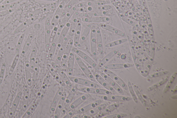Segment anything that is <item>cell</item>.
<instances>
[{
  "label": "cell",
  "mask_w": 177,
  "mask_h": 118,
  "mask_svg": "<svg viewBox=\"0 0 177 118\" xmlns=\"http://www.w3.org/2000/svg\"><path fill=\"white\" fill-rule=\"evenodd\" d=\"M72 51L75 53V54H77L80 57L84 60L85 62H86L89 65L92 67L95 70L97 71L100 70V68L99 67L98 65L97 64L96 62L92 58H91L90 56L87 55L85 53L82 51L80 50L75 47H73L72 48Z\"/></svg>",
  "instance_id": "6da1fadb"
},
{
  "label": "cell",
  "mask_w": 177,
  "mask_h": 118,
  "mask_svg": "<svg viewBox=\"0 0 177 118\" xmlns=\"http://www.w3.org/2000/svg\"><path fill=\"white\" fill-rule=\"evenodd\" d=\"M76 89L80 92L86 94L98 95H109L112 94V92L107 90L103 89L100 88L83 87L77 88Z\"/></svg>",
  "instance_id": "7a4b0ae2"
},
{
  "label": "cell",
  "mask_w": 177,
  "mask_h": 118,
  "mask_svg": "<svg viewBox=\"0 0 177 118\" xmlns=\"http://www.w3.org/2000/svg\"><path fill=\"white\" fill-rule=\"evenodd\" d=\"M75 60L77 64L80 68L82 72L84 73L85 76L88 78L89 79L92 81V82L97 83V82L93 76L92 73L91 72L90 69L87 67V66L83 62L82 59L76 54H75Z\"/></svg>",
  "instance_id": "3957f363"
},
{
  "label": "cell",
  "mask_w": 177,
  "mask_h": 118,
  "mask_svg": "<svg viewBox=\"0 0 177 118\" xmlns=\"http://www.w3.org/2000/svg\"><path fill=\"white\" fill-rule=\"evenodd\" d=\"M51 21L50 17H48L46 19L45 26L44 44L46 51L48 53L50 46V37L51 35V29L50 27Z\"/></svg>",
  "instance_id": "277c9868"
},
{
  "label": "cell",
  "mask_w": 177,
  "mask_h": 118,
  "mask_svg": "<svg viewBox=\"0 0 177 118\" xmlns=\"http://www.w3.org/2000/svg\"><path fill=\"white\" fill-rule=\"evenodd\" d=\"M70 79L73 83L85 86L86 87L100 88V87L99 84L91 80H89L77 77H70Z\"/></svg>",
  "instance_id": "5b68a950"
},
{
  "label": "cell",
  "mask_w": 177,
  "mask_h": 118,
  "mask_svg": "<svg viewBox=\"0 0 177 118\" xmlns=\"http://www.w3.org/2000/svg\"><path fill=\"white\" fill-rule=\"evenodd\" d=\"M90 46L91 54L96 57L97 54V48L96 36V27L95 25L91 26L90 31Z\"/></svg>",
  "instance_id": "8992f818"
},
{
  "label": "cell",
  "mask_w": 177,
  "mask_h": 118,
  "mask_svg": "<svg viewBox=\"0 0 177 118\" xmlns=\"http://www.w3.org/2000/svg\"><path fill=\"white\" fill-rule=\"evenodd\" d=\"M101 99L104 101L113 102H124L132 100L131 97L128 96H117L112 95H98Z\"/></svg>",
  "instance_id": "52a82bcc"
},
{
  "label": "cell",
  "mask_w": 177,
  "mask_h": 118,
  "mask_svg": "<svg viewBox=\"0 0 177 118\" xmlns=\"http://www.w3.org/2000/svg\"><path fill=\"white\" fill-rule=\"evenodd\" d=\"M75 13L78 14L77 12ZM79 16L82 18L90 17H93L108 16L112 14V9L109 10L101 11H92L88 12L80 13ZM79 15V14H78Z\"/></svg>",
  "instance_id": "ba28073f"
},
{
  "label": "cell",
  "mask_w": 177,
  "mask_h": 118,
  "mask_svg": "<svg viewBox=\"0 0 177 118\" xmlns=\"http://www.w3.org/2000/svg\"><path fill=\"white\" fill-rule=\"evenodd\" d=\"M101 69H102L103 72L104 73H105L107 75L110 77L111 78H112L123 89L126 90L128 89V87L127 84H126L125 82L123 81V80L122 79L119 77L116 74H114V72L111 71L110 70L106 69L104 68H102Z\"/></svg>",
  "instance_id": "9c48e42d"
},
{
  "label": "cell",
  "mask_w": 177,
  "mask_h": 118,
  "mask_svg": "<svg viewBox=\"0 0 177 118\" xmlns=\"http://www.w3.org/2000/svg\"><path fill=\"white\" fill-rule=\"evenodd\" d=\"M65 6V3L64 1H62L58 6L50 22V27L52 30L59 22Z\"/></svg>",
  "instance_id": "30bf717a"
},
{
  "label": "cell",
  "mask_w": 177,
  "mask_h": 118,
  "mask_svg": "<svg viewBox=\"0 0 177 118\" xmlns=\"http://www.w3.org/2000/svg\"><path fill=\"white\" fill-rule=\"evenodd\" d=\"M73 45V38L70 39L61 60V65L62 67L65 68L67 66L68 59L72 51Z\"/></svg>",
  "instance_id": "8fae6325"
},
{
  "label": "cell",
  "mask_w": 177,
  "mask_h": 118,
  "mask_svg": "<svg viewBox=\"0 0 177 118\" xmlns=\"http://www.w3.org/2000/svg\"><path fill=\"white\" fill-rule=\"evenodd\" d=\"M97 72L99 74H100L112 87L114 89H115L119 93L122 94L123 93V90L122 89V88L120 87V86L114 80H113L112 78H111L110 77L107 75L105 73H104V72L100 71V70L97 71Z\"/></svg>",
  "instance_id": "7c38bea8"
},
{
  "label": "cell",
  "mask_w": 177,
  "mask_h": 118,
  "mask_svg": "<svg viewBox=\"0 0 177 118\" xmlns=\"http://www.w3.org/2000/svg\"><path fill=\"white\" fill-rule=\"evenodd\" d=\"M67 96V93L63 91L60 101L58 103L57 107L54 111L53 115L54 118H59L61 117L62 111L65 104L66 96Z\"/></svg>",
  "instance_id": "4fadbf2b"
},
{
  "label": "cell",
  "mask_w": 177,
  "mask_h": 118,
  "mask_svg": "<svg viewBox=\"0 0 177 118\" xmlns=\"http://www.w3.org/2000/svg\"><path fill=\"white\" fill-rule=\"evenodd\" d=\"M71 25V21H69V22L66 24L65 26H64L63 29L61 31V33L60 35L59 40L57 46H56V52L58 53V51L59 50L60 47L63 43L64 40L66 36L68 35V33L69 32L70 26Z\"/></svg>",
  "instance_id": "5bb4252c"
},
{
  "label": "cell",
  "mask_w": 177,
  "mask_h": 118,
  "mask_svg": "<svg viewBox=\"0 0 177 118\" xmlns=\"http://www.w3.org/2000/svg\"><path fill=\"white\" fill-rule=\"evenodd\" d=\"M76 88H72L68 95L66 96L65 104H64L61 115L65 114L67 112L68 109L71 104L76 93Z\"/></svg>",
  "instance_id": "9a60e30c"
},
{
  "label": "cell",
  "mask_w": 177,
  "mask_h": 118,
  "mask_svg": "<svg viewBox=\"0 0 177 118\" xmlns=\"http://www.w3.org/2000/svg\"><path fill=\"white\" fill-rule=\"evenodd\" d=\"M82 20L85 22L90 23H102L110 21V17L108 16L82 18Z\"/></svg>",
  "instance_id": "2e32d148"
},
{
  "label": "cell",
  "mask_w": 177,
  "mask_h": 118,
  "mask_svg": "<svg viewBox=\"0 0 177 118\" xmlns=\"http://www.w3.org/2000/svg\"><path fill=\"white\" fill-rule=\"evenodd\" d=\"M92 74L97 82H98L103 87H104L107 90H109V91L112 92H114V93L115 92V90L112 87L100 74H99L98 73L93 72Z\"/></svg>",
  "instance_id": "e0dca14e"
},
{
  "label": "cell",
  "mask_w": 177,
  "mask_h": 118,
  "mask_svg": "<svg viewBox=\"0 0 177 118\" xmlns=\"http://www.w3.org/2000/svg\"><path fill=\"white\" fill-rule=\"evenodd\" d=\"M82 20L81 18H77V23L74 35L73 45L77 48L79 44V41L81 36Z\"/></svg>",
  "instance_id": "ac0fdd59"
},
{
  "label": "cell",
  "mask_w": 177,
  "mask_h": 118,
  "mask_svg": "<svg viewBox=\"0 0 177 118\" xmlns=\"http://www.w3.org/2000/svg\"><path fill=\"white\" fill-rule=\"evenodd\" d=\"M90 94L86 93L78 98L75 101L71 103L68 109L67 112L75 110L76 108L78 107L82 104L90 97Z\"/></svg>",
  "instance_id": "d6986e66"
},
{
  "label": "cell",
  "mask_w": 177,
  "mask_h": 118,
  "mask_svg": "<svg viewBox=\"0 0 177 118\" xmlns=\"http://www.w3.org/2000/svg\"><path fill=\"white\" fill-rule=\"evenodd\" d=\"M63 91L64 90L62 87H60L58 89L57 92H56L55 96H54L50 107V113L51 115H53L54 112L55 111L61 97Z\"/></svg>",
  "instance_id": "ffe728a7"
},
{
  "label": "cell",
  "mask_w": 177,
  "mask_h": 118,
  "mask_svg": "<svg viewBox=\"0 0 177 118\" xmlns=\"http://www.w3.org/2000/svg\"><path fill=\"white\" fill-rule=\"evenodd\" d=\"M102 102V101L100 99L97 100V101L93 102L92 103L89 104L88 105L78 109L76 111V114L77 113V115H82L86 113L93 109V108L100 105Z\"/></svg>",
  "instance_id": "44dd1931"
},
{
  "label": "cell",
  "mask_w": 177,
  "mask_h": 118,
  "mask_svg": "<svg viewBox=\"0 0 177 118\" xmlns=\"http://www.w3.org/2000/svg\"><path fill=\"white\" fill-rule=\"evenodd\" d=\"M107 104H100L97 107L93 108L90 111L87 112L86 113L83 114L81 116V118H91L95 116L98 114L101 111L107 107Z\"/></svg>",
  "instance_id": "7402d4cb"
},
{
  "label": "cell",
  "mask_w": 177,
  "mask_h": 118,
  "mask_svg": "<svg viewBox=\"0 0 177 118\" xmlns=\"http://www.w3.org/2000/svg\"><path fill=\"white\" fill-rule=\"evenodd\" d=\"M96 36L97 51L100 54L103 56L104 54V48L102 38L100 27H96Z\"/></svg>",
  "instance_id": "603a6c76"
},
{
  "label": "cell",
  "mask_w": 177,
  "mask_h": 118,
  "mask_svg": "<svg viewBox=\"0 0 177 118\" xmlns=\"http://www.w3.org/2000/svg\"><path fill=\"white\" fill-rule=\"evenodd\" d=\"M61 32L58 31L56 34L53 40L50 43L49 51L48 52V59L51 60L53 59L54 54L56 52V46H57L58 40Z\"/></svg>",
  "instance_id": "cb8c5ba5"
},
{
  "label": "cell",
  "mask_w": 177,
  "mask_h": 118,
  "mask_svg": "<svg viewBox=\"0 0 177 118\" xmlns=\"http://www.w3.org/2000/svg\"><path fill=\"white\" fill-rule=\"evenodd\" d=\"M46 68L52 77L55 79L60 85L62 87H65L66 86L65 82L60 77L59 74L58 73V72L53 67H52L51 65L49 64H48L46 65Z\"/></svg>",
  "instance_id": "d4e9b609"
},
{
  "label": "cell",
  "mask_w": 177,
  "mask_h": 118,
  "mask_svg": "<svg viewBox=\"0 0 177 118\" xmlns=\"http://www.w3.org/2000/svg\"><path fill=\"white\" fill-rule=\"evenodd\" d=\"M75 61V54L72 51L68 59L67 63L68 74L70 77L73 75Z\"/></svg>",
  "instance_id": "484cf974"
},
{
  "label": "cell",
  "mask_w": 177,
  "mask_h": 118,
  "mask_svg": "<svg viewBox=\"0 0 177 118\" xmlns=\"http://www.w3.org/2000/svg\"><path fill=\"white\" fill-rule=\"evenodd\" d=\"M99 25L101 28L106 29V30L109 31L110 32L114 33V34L119 35V36L123 37V38H125L126 36L125 33L119 30V29L110 26V25L104 23H100Z\"/></svg>",
  "instance_id": "4316f807"
},
{
  "label": "cell",
  "mask_w": 177,
  "mask_h": 118,
  "mask_svg": "<svg viewBox=\"0 0 177 118\" xmlns=\"http://www.w3.org/2000/svg\"><path fill=\"white\" fill-rule=\"evenodd\" d=\"M22 92H19L17 94L16 97H15L14 101L12 106H11L9 113V117L13 118L14 116L17 107H18L19 102L22 97Z\"/></svg>",
  "instance_id": "83f0119b"
},
{
  "label": "cell",
  "mask_w": 177,
  "mask_h": 118,
  "mask_svg": "<svg viewBox=\"0 0 177 118\" xmlns=\"http://www.w3.org/2000/svg\"><path fill=\"white\" fill-rule=\"evenodd\" d=\"M133 66V64H131L122 63L105 65L102 68L108 70H116L129 68Z\"/></svg>",
  "instance_id": "f1b7e54d"
},
{
  "label": "cell",
  "mask_w": 177,
  "mask_h": 118,
  "mask_svg": "<svg viewBox=\"0 0 177 118\" xmlns=\"http://www.w3.org/2000/svg\"><path fill=\"white\" fill-rule=\"evenodd\" d=\"M119 103H115L112 104L109 106L105 108L104 109L101 111L98 114L95 116V118H101L104 116L108 114L111 112L114 111V110L117 109L119 107Z\"/></svg>",
  "instance_id": "f546056e"
},
{
  "label": "cell",
  "mask_w": 177,
  "mask_h": 118,
  "mask_svg": "<svg viewBox=\"0 0 177 118\" xmlns=\"http://www.w3.org/2000/svg\"><path fill=\"white\" fill-rule=\"evenodd\" d=\"M54 68L56 71L59 74L60 77L65 82L66 86L69 88H71L72 87V84L71 81L69 77H68L67 74H65V72H64L63 71L59 66H55Z\"/></svg>",
  "instance_id": "4dcf8cb0"
},
{
  "label": "cell",
  "mask_w": 177,
  "mask_h": 118,
  "mask_svg": "<svg viewBox=\"0 0 177 118\" xmlns=\"http://www.w3.org/2000/svg\"><path fill=\"white\" fill-rule=\"evenodd\" d=\"M25 77L27 83L29 86H31L32 84V72L30 68V62L28 60L25 61Z\"/></svg>",
  "instance_id": "1f68e13d"
},
{
  "label": "cell",
  "mask_w": 177,
  "mask_h": 118,
  "mask_svg": "<svg viewBox=\"0 0 177 118\" xmlns=\"http://www.w3.org/2000/svg\"><path fill=\"white\" fill-rule=\"evenodd\" d=\"M29 86L25 85L24 90V95H23V102L22 106V110L23 112L26 111L28 107V104L29 99Z\"/></svg>",
  "instance_id": "d6a6232c"
},
{
  "label": "cell",
  "mask_w": 177,
  "mask_h": 118,
  "mask_svg": "<svg viewBox=\"0 0 177 118\" xmlns=\"http://www.w3.org/2000/svg\"><path fill=\"white\" fill-rule=\"evenodd\" d=\"M69 36H68V35L65 37V40L62 43L61 46L60 47L59 51L58 52V55L57 57V59L58 62H61L62 56H63L64 53L65 52L66 47L69 40Z\"/></svg>",
  "instance_id": "836d02e7"
},
{
  "label": "cell",
  "mask_w": 177,
  "mask_h": 118,
  "mask_svg": "<svg viewBox=\"0 0 177 118\" xmlns=\"http://www.w3.org/2000/svg\"><path fill=\"white\" fill-rule=\"evenodd\" d=\"M118 52V51L115 50L112 51L111 52L108 54H107L99 63L98 65L99 67L100 68L103 67L111 59L115 56L117 54Z\"/></svg>",
  "instance_id": "e575fe53"
},
{
  "label": "cell",
  "mask_w": 177,
  "mask_h": 118,
  "mask_svg": "<svg viewBox=\"0 0 177 118\" xmlns=\"http://www.w3.org/2000/svg\"><path fill=\"white\" fill-rule=\"evenodd\" d=\"M33 38L34 35L33 34H30L28 35V38L26 39L24 46H23L22 50L20 55L21 57H23L25 56V54H26L29 47L30 46Z\"/></svg>",
  "instance_id": "d590c367"
},
{
  "label": "cell",
  "mask_w": 177,
  "mask_h": 118,
  "mask_svg": "<svg viewBox=\"0 0 177 118\" xmlns=\"http://www.w3.org/2000/svg\"><path fill=\"white\" fill-rule=\"evenodd\" d=\"M40 68V62L39 59L36 58L33 70V72L32 77V83H34L36 81L38 78Z\"/></svg>",
  "instance_id": "8d00e7d4"
},
{
  "label": "cell",
  "mask_w": 177,
  "mask_h": 118,
  "mask_svg": "<svg viewBox=\"0 0 177 118\" xmlns=\"http://www.w3.org/2000/svg\"><path fill=\"white\" fill-rule=\"evenodd\" d=\"M72 20L71 21V25L70 26L69 30V37L73 38L74 35L76 28L77 18L76 16V15L74 13L72 16Z\"/></svg>",
  "instance_id": "74e56055"
},
{
  "label": "cell",
  "mask_w": 177,
  "mask_h": 118,
  "mask_svg": "<svg viewBox=\"0 0 177 118\" xmlns=\"http://www.w3.org/2000/svg\"><path fill=\"white\" fill-rule=\"evenodd\" d=\"M50 76L47 75L43 80L40 92V96L41 97H43L49 84L50 81Z\"/></svg>",
  "instance_id": "f35d334b"
},
{
  "label": "cell",
  "mask_w": 177,
  "mask_h": 118,
  "mask_svg": "<svg viewBox=\"0 0 177 118\" xmlns=\"http://www.w3.org/2000/svg\"><path fill=\"white\" fill-rule=\"evenodd\" d=\"M37 52V50L36 48V47H34L31 51L30 60L29 61L32 73H33V70L34 69L35 62H36V58Z\"/></svg>",
  "instance_id": "ab89813d"
},
{
  "label": "cell",
  "mask_w": 177,
  "mask_h": 118,
  "mask_svg": "<svg viewBox=\"0 0 177 118\" xmlns=\"http://www.w3.org/2000/svg\"><path fill=\"white\" fill-rule=\"evenodd\" d=\"M32 19H29L24 21L15 29L14 33L16 34L21 32L25 29H26L32 22Z\"/></svg>",
  "instance_id": "60d3db41"
},
{
  "label": "cell",
  "mask_w": 177,
  "mask_h": 118,
  "mask_svg": "<svg viewBox=\"0 0 177 118\" xmlns=\"http://www.w3.org/2000/svg\"><path fill=\"white\" fill-rule=\"evenodd\" d=\"M118 16L120 17L122 21H123L126 23L128 24L131 25V26L136 27H139V24L135 21H134L130 19L129 18L127 17L124 16L123 14H121L120 13L118 14Z\"/></svg>",
  "instance_id": "b9f144b4"
},
{
  "label": "cell",
  "mask_w": 177,
  "mask_h": 118,
  "mask_svg": "<svg viewBox=\"0 0 177 118\" xmlns=\"http://www.w3.org/2000/svg\"><path fill=\"white\" fill-rule=\"evenodd\" d=\"M91 29V27L90 25H88L86 28L85 29L84 31L81 36L80 40L79 43L83 44L87 38V36L90 34Z\"/></svg>",
  "instance_id": "7bdbcfd3"
},
{
  "label": "cell",
  "mask_w": 177,
  "mask_h": 118,
  "mask_svg": "<svg viewBox=\"0 0 177 118\" xmlns=\"http://www.w3.org/2000/svg\"><path fill=\"white\" fill-rule=\"evenodd\" d=\"M20 56V55L19 54H16V55L9 70V76L13 74L14 72L17 65L18 64Z\"/></svg>",
  "instance_id": "ee69618b"
},
{
  "label": "cell",
  "mask_w": 177,
  "mask_h": 118,
  "mask_svg": "<svg viewBox=\"0 0 177 118\" xmlns=\"http://www.w3.org/2000/svg\"><path fill=\"white\" fill-rule=\"evenodd\" d=\"M37 107V104L36 103L33 104L31 105L28 109V111H26V113L23 116V118H30L33 114L35 109H36Z\"/></svg>",
  "instance_id": "f6af8a7d"
},
{
  "label": "cell",
  "mask_w": 177,
  "mask_h": 118,
  "mask_svg": "<svg viewBox=\"0 0 177 118\" xmlns=\"http://www.w3.org/2000/svg\"><path fill=\"white\" fill-rule=\"evenodd\" d=\"M168 77L165 78L163 79L160 81L157 82V83L154 84V85L151 86L150 87L148 88V91L151 92L155 89H156V88L159 87L160 86L162 85L163 84L166 83V82L168 81Z\"/></svg>",
  "instance_id": "bcb514c9"
},
{
  "label": "cell",
  "mask_w": 177,
  "mask_h": 118,
  "mask_svg": "<svg viewBox=\"0 0 177 118\" xmlns=\"http://www.w3.org/2000/svg\"><path fill=\"white\" fill-rule=\"evenodd\" d=\"M177 75V72H175L173 74L172 76H171L170 79L168 80V83L165 86L164 88V89L163 90V93L164 94L166 93V92L168 91V90L171 87V85L173 83V82L174 81V80L176 77Z\"/></svg>",
  "instance_id": "7dc6e473"
},
{
  "label": "cell",
  "mask_w": 177,
  "mask_h": 118,
  "mask_svg": "<svg viewBox=\"0 0 177 118\" xmlns=\"http://www.w3.org/2000/svg\"><path fill=\"white\" fill-rule=\"evenodd\" d=\"M127 41L128 39L126 38L120 39V40L114 41V42L108 43V44L106 45V47L107 48H111V47L123 44V43L127 42Z\"/></svg>",
  "instance_id": "c3c4849f"
},
{
  "label": "cell",
  "mask_w": 177,
  "mask_h": 118,
  "mask_svg": "<svg viewBox=\"0 0 177 118\" xmlns=\"http://www.w3.org/2000/svg\"><path fill=\"white\" fill-rule=\"evenodd\" d=\"M25 36L24 33H23V34H21L19 38L18 42L17 43L16 48V54H19V52H20L23 41L24 40Z\"/></svg>",
  "instance_id": "681fc988"
},
{
  "label": "cell",
  "mask_w": 177,
  "mask_h": 118,
  "mask_svg": "<svg viewBox=\"0 0 177 118\" xmlns=\"http://www.w3.org/2000/svg\"><path fill=\"white\" fill-rule=\"evenodd\" d=\"M128 89L129 90L130 93L131 94L132 97L133 98L134 101L135 102V103H138L137 98L136 96V94L135 92L134 91L131 82L129 81H128Z\"/></svg>",
  "instance_id": "f907efd6"
},
{
  "label": "cell",
  "mask_w": 177,
  "mask_h": 118,
  "mask_svg": "<svg viewBox=\"0 0 177 118\" xmlns=\"http://www.w3.org/2000/svg\"><path fill=\"white\" fill-rule=\"evenodd\" d=\"M17 3L8 4L0 5V11L7 10L10 9H13Z\"/></svg>",
  "instance_id": "816d5d0a"
},
{
  "label": "cell",
  "mask_w": 177,
  "mask_h": 118,
  "mask_svg": "<svg viewBox=\"0 0 177 118\" xmlns=\"http://www.w3.org/2000/svg\"><path fill=\"white\" fill-rule=\"evenodd\" d=\"M168 71H164L161 72H159L155 73L152 74H150L148 76V78L150 79H152L157 77H159V76H163L168 74Z\"/></svg>",
  "instance_id": "f5cc1de1"
},
{
  "label": "cell",
  "mask_w": 177,
  "mask_h": 118,
  "mask_svg": "<svg viewBox=\"0 0 177 118\" xmlns=\"http://www.w3.org/2000/svg\"><path fill=\"white\" fill-rule=\"evenodd\" d=\"M59 21L58 22L57 24L55 25V26L52 29L51 31V35L50 37V43H51L54 40V38L56 34L58 32V28H59Z\"/></svg>",
  "instance_id": "db71d44e"
},
{
  "label": "cell",
  "mask_w": 177,
  "mask_h": 118,
  "mask_svg": "<svg viewBox=\"0 0 177 118\" xmlns=\"http://www.w3.org/2000/svg\"><path fill=\"white\" fill-rule=\"evenodd\" d=\"M6 69V65L5 64H3L1 67V71H0V85H1L3 82L4 77Z\"/></svg>",
  "instance_id": "11a10c76"
},
{
  "label": "cell",
  "mask_w": 177,
  "mask_h": 118,
  "mask_svg": "<svg viewBox=\"0 0 177 118\" xmlns=\"http://www.w3.org/2000/svg\"><path fill=\"white\" fill-rule=\"evenodd\" d=\"M79 2L78 0H71L67 5H65V8L69 10L73 8L75 5Z\"/></svg>",
  "instance_id": "9f6ffc18"
},
{
  "label": "cell",
  "mask_w": 177,
  "mask_h": 118,
  "mask_svg": "<svg viewBox=\"0 0 177 118\" xmlns=\"http://www.w3.org/2000/svg\"><path fill=\"white\" fill-rule=\"evenodd\" d=\"M134 90H135L136 94L138 97H139V99L140 100V101H141V103L143 104V105L144 106L146 105V103L144 99L143 96H142L141 93H140L139 90H138L137 88H136L135 87H134Z\"/></svg>",
  "instance_id": "6f0895ef"
},
{
  "label": "cell",
  "mask_w": 177,
  "mask_h": 118,
  "mask_svg": "<svg viewBox=\"0 0 177 118\" xmlns=\"http://www.w3.org/2000/svg\"><path fill=\"white\" fill-rule=\"evenodd\" d=\"M127 115L126 114H116L107 116L104 118H122L127 117Z\"/></svg>",
  "instance_id": "680465c9"
},
{
  "label": "cell",
  "mask_w": 177,
  "mask_h": 118,
  "mask_svg": "<svg viewBox=\"0 0 177 118\" xmlns=\"http://www.w3.org/2000/svg\"><path fill=\"white\" fill-rule=\"evenodd\" d=\"M14 11V9H13L7 10L6 11H0V18L5 16H6L10 14L11 13H13Z\"/></svg>",
  "instance_id": "91938a15"
},
{
  "label": "cell",
  "mask_w": 177,
  "mask_h": 118,
  "mask_svg": "<svg viewBox=\"0 0 177 118\" xmlns=\"http://www.w3.org/2000/svg\"><path fill=\"white\" fill-rule=\"evenodd\" d=\"M76 114V111L75 110L73 111L67 112L65 115L63 117L64 118H73V116Z\"/></svg>",
  "instance_id": "94428289"
},
{
  "label": "cell",
  "mask_w": 177,
  "mask_h": 118,
  "mask_svg": "<svg viewBox=\"0 0 177 118\" xmlns=\"http://www.w3.org/2000/svg\"><path fill=\"white\" fill-rule=\"evenodd\" d=\"M22 0H5L1 4H13L17 3L18 1Z\"/></svg>",
  "instance_id": "6125c7cd"
},
{
  "label": "cell",
  "mask_w": 177,
  "mask_h": 118,
  "mask_svg": "<svg viewBox=\"0 0 177 118\" xmlns=\"http://www.w3.org/2000/svg\"><path fill=\"white\" fill-rule=\"evenodd\" d=\"M97 1H102V0H78V1L79 2H87ZM104 1H107V0H104Z\"/></svg>",
  "instance_id": "be15d7a7"
},
{
  "label": "cell",
  "mask_w": 177,
  "mask_h": 118,
  "mask_svg": "<svg viewBox=\"0 0 177 118\" xmlns=\"http://www.w3.org/2000/svg\"><path fill=\"white\" fill-rule=\"evenodd\" d=\"M39 1H45L54 2L57 1L58 0H39Z\"/></svg>",
  "instance_id": "e7e4bbea"
},
{
  "label": "cell",
  "mask_w": 177,
  "mask_h": 118,
  "mask_svg": "<svg viewBox=\"0 0 177 118\" xmlns=\"http://www.w3.org/2000/svg\"><path fill=\"white\" fill-rule=\"evenodd\" d=\"M5 0H0V5H1Z\"/></svg>",
  "instance_id": "03108f58"
}]
</instances>
